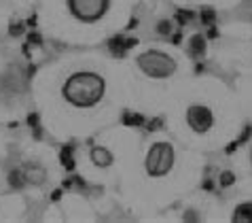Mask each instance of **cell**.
<instances>
[{
  "label": "cell",
  "instance_id": "1",
  "mask_svg": "<svg viewBox=\"0 0 252 223\" xmlns=\"http://www.w3.org/2000/svg\"><path fill=\"white\" fill-rule=\"evenodd\" d=\"M106 96V79L95 71H76L62 85V98L74 109H94Z\"/></svg>",
  "mask_w": 252,
  "mask_h": 223
},
{
  "label": "cell",
  "instance_id": "2",
  "mask_svg": "<svg viewBox=\"0 0 252 223\" xmlns=\"http://www.w3.org/2000/svg\"><path fill=\"white\" fill-rule=\"evenodd\" d=\"M136 66L149 79L155 81H165L170 76L176 74L178 71V62L174 60V55L161 49H146L136 58Z\"/></svg>",
  "mask_w": 252,
  "mask_h": 223
},
{
  "label": "cell",
  "instance_id": "3",
  "mask_svg": "<svg viewBox=\"0 0 252 223\" xmlns=\"http://www.w3.org/2000/svg\"><path fill=\"white\" fill-rule=\"evenodd\" d=\"M174 164H176V151H174L172 143L157 141V143L151 145L149 151H146L144 170L151 179L167 177V174L174 170Z\"/></svg>",
  "mask_w": 252,
  "mask_h": 223
},
{
  "label": "cell",
  "instance_id": "4",
  "mask_svg": "<svg viewBox=\"0 0 252 223\" xmlns=\"http://www.w3.org/2000/svg\"><path fill=\"white\" fill-rule=\"evenodd\" d=\"M110 9V0H68V11L76 22L95 24L106 15Z\"/></svg>",
  "mask_w": 252,
  "mask_h": 223
},
{
  "label": "cell",
  "instance_id": "5",
  "mask_svg": "<svg viewBox=\"0 0 252 223\" xmlns=\"http://www.w3.org/2000/svg\"><path fill=\"white\" fill-rule=\"evenodd\" d=\"M185 119H187V125L195 134H208V132L214 128L216 117H214V111L210 109L208 104L195 102V104H189L187 107Z\"/></svg>",
  "mask_w": 252,
  "mask_h": 223
},
{
  "label": "cell",
  "instance_id": "6",
  "mask_svg": "<svg viewBox=\"0 0 252 223\" xmlns=\"http://www.w3.org/2000/svg\"><path fill=\"white\" fill-rule=\"evenodd\" d=\"M22 179L28 185L40 187V185H45V181H47V170H45V166H40L36 162H28L22 168Z\"/></svg>",
  "mask_w": 252,
  "mask_h": 223
},
{
  "label": "cell",
  "instance_id": "7",
  "mask_svg": "<svg viewBox=\"0 0 252 223\" xmlns=\"http://www.w3.org/2000/svg\"><path fill=\"white\" fill-rule=\"evenodd\" d=\"M89 162H92L95 168H110V166L115 164V153L110 151L108 147H102V145H95V147H92V151H89Z\"/></svg>",
  "mask_w": 252,
  "mask_h": 223
},
{
  "label": "cell",
  "instance_id": "8",
  "mask_svg": "<svg viewBox=\"0 0 252 223\" xmlns=\"http://www.w3.org/2000/svg\"><path fill=\"white\" fill-rule=\"evenodd\" d=\"M231 219L237 223H252V202H242L233 208Z\"/></svg>",
  "mask_w": 252,
  "mask_h": 223
},
{
  "label": "cell",
  "instance_id": "9",
  "mask_svg": "<svg viewBox=\"0 0 252 223\" xmlns=\"http://www.w3.org/2000/svg\"><path fill=\"white\" fill-rule=\"evenodd\" d=\"M222 183H225V185L231 183V174H229V172H225V181H222Z\"/></svg>",
  "mask_w": 252,
  "mask_h": 223
},
{
  "label": "cell",
  "instance_id": "10",
  "mask_svg": "<svg viewBox=\"0 0 252 223\" xmlns=\"http://www.w3.org/2000/svg\"><path fill=\"white\" fill-rule=\"evenodd\" d=\"M250 164H252V147H250Z\"/></svg>",
  "mask_w": 252,
  "mask_h": 223
}]
</instances>
